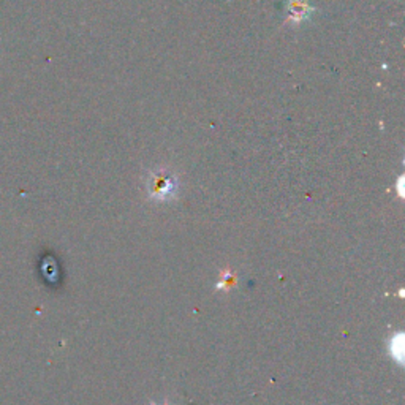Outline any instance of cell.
<instances>
[{"mask_svg":"<svg viewBox=\"0 0 405 405\" xmlns=\"http://www.w3.org/2000/svg\"><path fill=\"white\" fill-rule=\"evenodd\" d=\"M147 192L154 199H167L176 191V179L168 171H154L147 179Z\"/></svg>","mask_w":405,"mask_h":405,"instance_id":"cell-1","label":"cell"}]
</instances>
